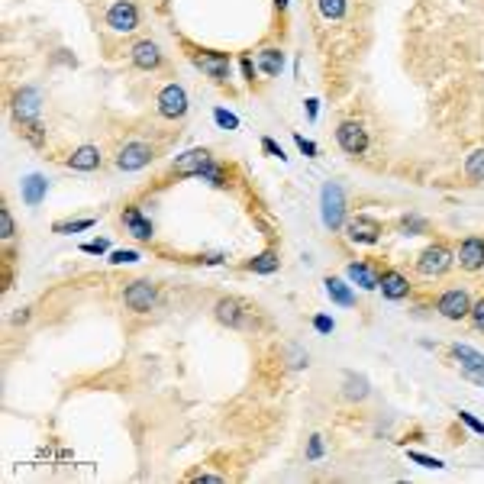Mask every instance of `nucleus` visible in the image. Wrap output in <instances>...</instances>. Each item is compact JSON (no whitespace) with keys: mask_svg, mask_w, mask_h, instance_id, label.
<instances>
[{"mask_svg":"<svg viewBox=\"0 0 484 484\" xmlns=\"http://www.w3.org/2000/svg\"><path fill=\"white\" fill-rule=\"evenodd\" d=\"M158 113L165 119H181L184 113H188V94H184L181 85H165L158 91Z\"/></svg>","mask_w":484,"mask_h":484,"instance_id":"8","label":"nucleus"},{"mask_svg":"<svg viewBox=\"0 0 484 484\" xmlns=\"http://www.w3.org/2000/svg\"><path fill=\"white\" fill-rule=\"evenodd\" d=\"M436 310H439L446 320H465V316L471 313V297H468V291H462V288L442 291V294L436 297Z\"/></svg>","mask_w":484,"mask_h":484,"instance_id":"6","label":"nucleus"},{"mask_svg":"<svg viewBox=\"0 0 484 484\" xmlns=\"http://www.w3.org/2000/svg\"><path fill=\"white\" fill-rule=\"evenodd\" d=\"M45 190H49V181H45L43 175H29L26 181H23V200H26L29 207H36L45 197Z\"/></svg>","mask_w":484,"mask_h":484,"instance_id":"23","label":"nucleus"},{"mask_svg":"<svg viewBox=\"0 0 484 484\" xmlns=\"http://www.w3.org/2000/svg\"><path fill=\"white\" fill-rule=\"evenodd\" d=\"M345 274L355 281L358 288H365V291L381 288V271L375 265H368V262H352V265L345 268Z\"/></svg>","mask_w":484,"mask_h":484,"instance_id":"17","label":"nucleus"},{"mask_svg":"<svg viewBox=\"0 0 484 484\" xmlns=\"http://www.w3.org/2000/svg\"><path fill=\"white\" fill-rule=\"evenodd\" d=\"M316 10H320L323 20H343L345 10H349V0H316Z\"/></svg>","mask_w":484,"mask_h":484,"instance_id":"26","label":"nucleus"},{"mask_svg":"<svg viewBox=\"0 0 484 484\" xmlns=\"http://www.w3.org/2000/svg\"><path fill=\"white\" fill-rule=\"evenodd\" d=\"M39 107H43V94L36 91V87H20V91L14 94V113L23 127L39 123Z\"/></svg>","mask_w":484,"mask_h":484,"instance_id":"9","label":"nucleus"},{"mask_svg":"<svg viewBox=\"0 0 484 484\" xmlns=\"http://www.w3.org/2000/svg\"><path fill=\"white\" fill-rule=\"evenodd\" d=\"M274 7H278V10H288V0H274Z\"/></svg>","mask_w":484,"mask_h":484,"instance_id":"46","label":"nucleus"},{"mask_svg":"<svg viewBox=\"0 0 484 484\" xmlns=\"http://www.w3.org/2000/svg\"><path fill=\"white\" fill-rule=\"evenodd\" d=\"M400 226H404V232H410V230H414V232H426V223H423V220H416V217H407Z\"/></svg>","mask_w":484,"mask_h":484,"instance_id":"42","label":"nucleus"},{"mask_svg":"<svg viewBox=\"0 0 484 484\" xmlns=\"http://www.w3.org/2000/svg\"><path fill=\"white\" fill-rule=\"evenodd\" d=\"M326 294H330V301H336L339 307H352V303H355V291H352L343 278H326Z\"/></svg>","mask_w":484,"mask_h":484,"instance_id":"21","label":"nucleus"},{"mask_svg":"<svg viewBox=\"0 0 484 484\" xmlns=\"http://www.w3.org/2000/svg\"><path fill=\"white\" fill-rule=\"evenodd\" d=\"M197 178H200V181H210L213 188H223V184H226V175H223V168H220L217 161H210V165H207V168L200 171Z\"/></svg>","mask_w":484,"mask_h":484,"instance_id":"29","label":"nucleus"},{"mask_svg":"<svg viewBox=\"0 0 484 484\" xmlns=\"http://www.w3.org/2000/svg\"><path fill=\"white\" fill-rule=\"evenodd\" d=\"M465 175H468L471 181L484 184V146L475 149V152H471L468 158H465Z\"/></svg>","mask_w":484,"mask_h":484,"instance_id":"27","label":"nucleus"},{"mask_svg":"<svg viewBox=\"0 0 484 484\" xmlns=\"http://www.w3.org/2000/svg\"><path fill=\"white\" fill-rule=\"evenodd\" d=\"M213 119H217V127H223V129H239V119L232 117L230 110H223V107L213 110Z\"/></svg>","mask_w":484,"mask_h":484,"instance_id":"31","label":"nucleus"},{"mask_svg":"<svg viewBox=\"0 0 484 484\" xmlns=\"http://www.w3.org/2000/svg\"><path fill=\"white\" fill-rule=\"evenodd\" d=\"M129 58H133V65L142 71H155L161 65V52L152 39H139V43L133 45V52H129Z\"/></svg>","mask_w":484,"mask_h":484,"instance_id":"15","label":"nucleus"},{"mask_svg":"<svg viewBox=\"0 0 484 484\" xmlns=\"http://www.w3.org/2000/svg\"><path fill=\"white\" fill-rule=\"evenodd\" d=\"M381 294H384L387 301H404V297L410 294V281L400 271L387 268V271H381Z\"/></svg>","mask_w":484,"mask_h":484,"instance_id":"16","label":"nucleus"},{"mask_svg":"<svg viewBox=\"0 0 484 484\" xmlns=\"http://www.w3.org/2000/svg\"><path fill=\"white\" fill-rule=\"evenodd\" d=\"M323 223L330 226V230H343L345 226V197L343 190H339V184H323Z\"/></svg>","mask_w":484,"mask_h":484,"instance_id":"2","label":"nucleus"},{"mask_svg":"<svg viewBox=\"0 0 484 484\" xmlns=\"http://www.w3.org/2000/svg\"><path fill=\"white\" fill-rule=\"evenodd\" d=\"M158 301V291H155L152 281H133L127 291H123V303H127L133 313H149Z\"/></svg>","mask_w":484,"mask_h":484,"instance_id":"7","label":"nucleus"},{"mask_svg":"<svg viewBox=\"0 0 484 484\" xmlns=\"http://www.w3.org/2000/svg\"><path fill=\"white\" fill-rule=\"evenodd\" d=\"M323 456V436H310V446H307V458L316 462Z\"/></svg>","mask_w":484,"mask_h":484,"instance_id":"37","label":"nucleus"},{"mask_svg":"<svg viewBox=\"0 0 484 484\" xmlns=\"http://www.w3.org/2000/svg\"><path fill=\"white\" fill-rule=\"evenodd\" d=\"M316 113H320V100L310 97V100H307V117H310V119H316Z\"/></svg>","mask_w":484,"mask_h":484,"instance_id":"43","label":"nucleus"},{"mask_svg":"<svg viewBox=\"0 0 484 484\" xmlns=\"http://www.w3.org/2000/svg\"><path fill=\"white\" fill-rule=\"evenodd\" d=\"M259 68L265 71L268 77H278L281 68H284V52L274 49V45H268V49L259 52Z\"/></svg>","mask_w":484,"mask_h":484,"instance_id":"22","label":"nucleus"},{"mask_svg":"<svg viewBox=\"0 0 484 484\" xmlns=\"http://www.w3.org/2000/svg\"><path fill=\"white\" fill-rule=\"evenodd\" d=\"M458 265H462L465 271H481L484 268V239L481 236L462 239V246H458Z\"/></svg>","mask_w":484,"mask_h":484,"instance_id":"14","label":"nucleus"},{"mask_svg":"<svg viewBox=\"0 0 484 484\" xmlns=\"http://www.w3.org/2000/svg\"><path fill=\"white\" fill-rule=\"evenodd\" d=\"M410 458H414L416 465H423V468H442V458H436V456H423V452H410Z\"/></svg>","mask_w":484,"mask_h":484,"instance_id":"34","label":"nucleus"},{"mask_svg":"<svg viewBox=\"0 0 484 484\" xmlns=\"http://www.w3.org/2000/svg\"><path fill=\"white\" fill-rule=\"evenodd\" d=\"M278 265H281V259H278V252H271V249H268V252H262V255H255L252 262H249V271H255V274H274L278 271Z\"/></svg>","mask_w":484,"mask_h":484,"instance_id":"24","label":"nucleus"},{"mask_svg":"<svg viewBox=\"0 0 484 484\" xmlns=\"http://www.w3.org/2000/svg\"><path fill=\"white\" fill-rule=\"evenodd\" d=\"M210 161H213V155L207 152V149H188V152H181L175 161H171V171H175V175H194L197 178Z\"/></svg>","mask_w":484,"mask_h":484,"instance_id":"13","label":"nucleus"},{"mask_svg":"<svg viewBox=\"0 0 484 484\" xmlns=\"http://www.w3.org/2000/svg\"><path fill=\"white\" fill-rule=\"evenodd\" d=\"M313 326H316V333H333L336 330V323H333V316H313Z\"/></svg>","mask_w":484,"mask_h":484,"instance_id":"39","label":"nucleus"},{"mask_svg":"<svg viewBox=\"0 0 484 484\" xmlns=\"http://www.w3.org/2000/svg\"><path fill=\"white\" fill-rule=\"evenodd\" d=\"M68 168L75 171H94L100 168V149L97 146H81L68 155Z\"/></svg>","mask_w":484,"mask_h":484,"instance_id":"19","label":"nucleus"},{"mask_svg":"<svg viewBox=\"0 0 484 484\" xmlns=\"http://www.w3.org/2000/svg\"><path fill=\"white\" fill-rule=\"evenodd\" d=\"M343 230H345V239H349V242H358V246H375V242L381 239V223L375 217H365V213L349 217Z\"/></svg>","mask_w":484,"mask_h":484,"instance_id":"4","label":"nucleus"},{"mask_svg":"<svg viewBox=\"0 0 484 484\" xmlns=\"http://www.w3.org/2000/svg\"><path fill=\"white\" fill-rule=\"evenodd\" d=\"M190 62L204 71L207 77H213L217 85H223L226 77H230V55H226V52H204V49H197V52H190Z\"/></svg>","mask_w":484,"mask_h":484,"instance_id":"5","label":"nucleus"},{"mask_svg":"<svg viewBox=\"0 0 484 484\" xmlns=\"http://www.w3.org/2000/svg\"><path fill=\"white\" fill-rule=\"evenodd\" d=\"M458 420H462L468 429H475V433H481V436H484V423L478 420L475 414H468V410H458Z\"/></svg>","mask_w":484,"mask_h":484,"instance_id":"35","label":"nucleus"},{"mask_svg":"<svg viewBox=\"0 0 484 484\" xmlns=\"http://www.w3.org/2000/svg\"><path fill=\"white\" fill-rule=\"evenodd\" d=\"M213 316H217L223 326H232V330H239V326H246L249 303H242L239 297H223V301H217V307H213Z\"/></svg>","mask_w":484,"mask_h":484,"instance_id":"12","label":"nucleus"},{"mask_svg":"<svg viewBox=\"0 0 484 484\" xmlns=\"http://www.w3.org/2000/svg\"><path fill=\"white\" fill-rule=\"evenodd\" d=\"M465 378H468V381H475V384H481V387H484V372H465Z\"/></svg>","mask_w":484,"mask_h":484,"instance_id":"45","label":"nucleus"},{"mask_svg":"<svg viewBox=\"0 0 484 484\" xmlns=\"http://www.w3.org/2000/svg\"><path fill=\"white\" fill-rule=\"evenodd\" d=\"M107 26L113 33H133L139 26V10H136L133 0H117L110 10H107Z\"/></svg>","mask_w":484,"mask_h":484,"instance_id":"10","label":"nucleus"},{"mask_svg":"<svg viewBox=\"0 0 484 484\" xmlns=\"http://www.w3.org/2000/svg\"><path fill=\"white\" fill-rule=\"evenodd\" d=\"M194 481H200V484H223V478H220V475H197Z\"/></svg>","mask_w":484,"mask_h":484,"instance_id":"44","label":"nucleus"},{"mask_svg":"<svg viewBox=\"0 0 484 484\" xmlns=\"http://www.w3.org/2000/svg\"><path fill=\"white\" fill-rule=\"evenodd\" d=\"M452 358L462 365V372H484V355L478 349H471V345L456 343L452 345Z\"/></svg>","mask_w":484,"mask_h":484,"instance_id":"20","label":"nucleus"},{"mask_svg":"<svg viewBox=\"0 0 484 484\" xmlns=\"http://www.w3.org/2000/svg\"><path fill=\"white\" fill-rule=\"evenodd\" d=\"M152 158H155V152H152L149 142H127L117 155V168L119 171H139V168H146Z\"/></svg>","mask_w":484,"mask_h":484,"instance_id":"11","label":"nucleus"},{"mask_svg":"<svg viewBox=\"0 0 484 484\" xmlns=\"http://www.w3.org/2000/svg\"><path fill=\"white\" fill-rule=\"evenodd\" d=\"M468 320L475 323V330H481V333H484V297H481V301H475V303H471V313H468Z\"/></svg>","mask_w":484,"mask_h":484,"instance_id":"33","label":"nucleus"},{"mask_svg":"<svg viewBox=\"0 0 484 484\" xmlns=\"http://www.w3.org/2000/svg\"><path fill=\"white\" fill-rule=\"evenodd\" d=\"M343 384H345V397H349V400H365L368 397V378H365V375H345V381H343Z\"/></svg>","mask_w":484,"mask_h":484,"instance_id":"25","label":"nucleus"},{"mask_svg":"<svg viewBox=\"0 0 484 484\" xmlns=\"http://www.w3.org/2000/svg\"><path fill=\"white\" fill-rule=\"evenodd\" d=\"M142 255L133 252V249H117V252H110V262L113 265H133V262H139Z\"/></svg>","mask_w":484,"mask_h":484,"instance_id":"30","label":"nucleus"},{"mask_svg":"<svg viewBox=\"0 0 484 484\" xmlns=\"http://www.w3.org/2000/svg\"><path fill=\"white\" fill-rule=\"evenodd\" d=\"M239 65H242V75H246V81L252 85V81H255V62H252L249 55H242V58H239Z\"/></svg>","mask_w":484,"mask_h":484,"instance_id":"41","label":"nucleus"},{"mask_svg":"<svg viewBox=\"0 0 484 484\" xmlns=\"http://www.w3.org/2000/svg\"><path fill=\"white\" fill-rule=\"evenodd\" d=\"M94 220L85 217V220H58V223H52V232H58V236H68V232H81V230H91Z\"/></svg>","mask_w":484,"mask_h":484,"instance_id":"28","label":"nucleus"},{"mask_svg":"<svg viewBox=\"0 0 484 484\" xmlns=\"http://www.w3.org/2000/svg\"><path fill=\"white\" fill-rule=\"evenodd\" d=\"M294 142H297V149H301L303 155H307V158H316V146L310 139H303L301 133H294Z\"/></svg>","mask_w":484,"mask_h":484,"instance_id":"38","label":"nucleus"},{"mask_svg":"<svg viewBox=\"0 0 484 484\" xmlns=\"http://www.w3.org/2000/svg\"><path fill=\"white\" fill-rule=\"evenodd\" d=\"M449 268H452V252H449V246H442V242L426 246L420 252V259H416V271H420L423 278H439V274H446Z\"/></svg>","mask_w":484,"mask_h":484,"instance_id":"1","label":"nucleus"},{"mask_svg":"<svg viewBox=\"0 0 484 484\" xmlns=\"http://www.w3.org/2000/svg\"><path fill=\"white\" fill-rule=\"evenodd\" d=\"M262 149H265L268 155H274V158H288V155H284V149H281L274 139H268V136H265V139H262Z\"/></svg>","mask_w":484,"mask_h":484,"instance_id":"40","label":"nucleus"},{"mask_svg":"<svg viewBox=\"0 0 484 484\" xmlns=\"http://www.w3.org/2000/svg\"><path fill=\"white\" fill-rule=\"evenodd\" d=\"M14 236V217H10L7 207H0V239H10Z\"/></svg>","mask_w":484,"mask_h":484,"instance_id":"32","label":"nucleus"},{"mask_svg":"<svg viewBox=\"0 0 484 484\" xmlns=\"http://www.w3.org/2000/svg\"><path fill=\"white\" fill-rule=\"evenodd\" d=\"M336 142L345 155H365L368 149V133L358 119H343L336 127Z\"/></svg>","mask_w":484,"mask_h":484,"instance_id":"3","label":"nucleus"},{"mask_svg":"<svg viewBox=\"0 0 484 484\" xmlns=\"http://www.w3.org/2000/svg\"><path fill=\"white\" fill-rule=\"evenodd\" d=\"M123 226L129 230V236L142 239V242L152 239V223H149V217H142L139 207H127V210H123Z\"/></svg>","mask_w":484,"mask_h":484,"instance_id":"18","label":"nucleus"},{"mask_svg":"<svg viewBox=\"0 0 484 484\" xmlns=\"http://www.w3.org/2000/svg\"><path fill=\"white\" fill-rule=\"evenodd\" d=\"M107 249H110V242H107V239H97V242H85V246H81V252H87V255H104Z\"/></svg>","mask_w":484,"mask_h":484,"instance_id":"36","label":"nucleus"}]
</instances>
